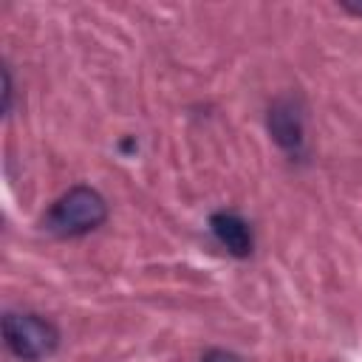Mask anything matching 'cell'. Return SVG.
<instances>
[{
    "instance_id": "4",
    "label": "cell",
    "mask_w": 362,
    "mask_h": 362,
    "mask_svg": "<svg viewBox=\"0 0 362 362\" xmlns=\"http://www.w3.org/2000/svg\"><path fill=\"white\" fill-rule=\"evenodd\" d=\"M209 226H212L218 243L226 246V252H232L235 257L252 255V246H255L252 229H249V223L240 215H235V212H215L209 218Z\"/></svg>"
},
{
    "instance_id": "2",
    "label": "cell",
    "mask_w": 362,
    "mask_h": 362,
    "mask_svg": "<svg viewBox=\"0 0 362 362\" xmlns=\"http://www.w3.org/2000/svg\"><path fill=\"white\" fill-rule=\"evenodd\" d=\"M3 337L8 351L25 362H40L51 356L59 345V331L54 328V322H48L40 314L8 311L3 317Z\"/></svg>"
},
{
    "instance_id": "5",
    "label": "cell",
    "mask_w": 362,
    "mask_h": 362,
    "mask_svg": "<svg viewBox=\"0 0 362 362\" xmlns=\"http://www.w3.org/2000/svg\"><path fill=\"white\" fill-rule=\"evenodd\" d=\"M201 362H243L240 356H235L232 351H221V348H212V351H206L204 354V359Z\"/></svg>"
},
{
    "instance_id": "3",
    "label": "cell",
    "mask_w": 362,
    "mask_h": 362,
    "mask_svg": "<svg viewBox=\"0 0 362 362\" xmlns=\"http://www.w3.org/2000/svg\"><path fill=\"white\" fill-rule=\"evenodd\" d=\"M269 130H272L274 141L283 150H288V153L300 150V144H303V116H300V110L291 99H277L269 107Z\"/></svg>"
},
{
    "instance_id": "6",
    "label": "cell",
    "mask_w": 362,
    "mask_h": 362,
    "mask_svg": "<svg viewBox=\"0 0 362 362\" xmlns=\"http://www.w3.org/2000/svg\"><path fill=\"white\" fill-rule=\"evenodd\" d=\"M342 8L351 11V14H362V6H354V3H342Z\"/></svg>"
},
{
    "instance_id": "1",
    "label": "cell",
    "mask_w": 362,
    "mask_h": 362,
    "mask_svg": "<svg viewBox=\"0 0 362 362\" xmlns=\"http://www.w3.org/2000/svg\"><path fill=\"white\" fill-rule=\"evenodd\" d=\"M105 218H107V201L93 187L76 184L57 198V204L45 218V229L59 238H76L102 226Z\"/></svg>"
}]
</instances>
